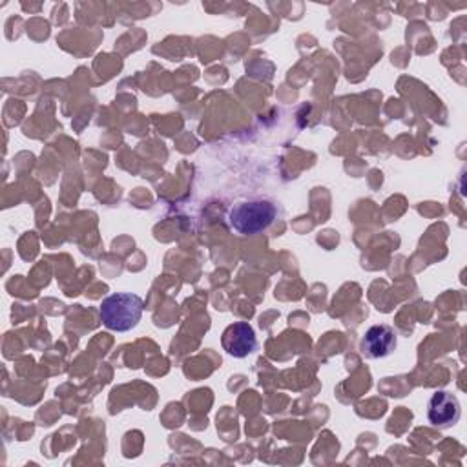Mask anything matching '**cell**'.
Returning a JSON list of instances; mask_svg holds the SVG:
<instances>
[{"mask_svg": "<svg viewBox=\"0 0 467 467\" xmlns=\"http://www.w3.org/2000/svg\"><path fill=\"white\" fill-rule=\"evenodd\" d=\"M143 311H145L143 298L132 293H116L105 298L99 309L105 327L116 332L132 331L141 322Z\"/></svg>", "mask_w": 467, "mask_h": 467, "instance_id": "cell-1", "label": "cell"}, {"mask_svg": "<svg viewBox=\"0 0 467 467\" xmlns=\"http://www.w3.org/2000/svg\"><path fill=\"white\" fill-rule=\"evenodd\" d=\"M277 219V207L266 200L243 201L230 209L229 223L243 236H256L265 232Z\"/></svg>", "mask_w": 467, "mask_h": 467, "instance_id": "cell-2", "label": "cell"}, {"mask_svg": "<svg viewBox=\"0 0 467 467\" xmlns=\"http://www.w3.org/2000/svg\"><path fill=\"white\" fill-rule=\"evenodd\" d=\"M221 343H223V349L234 358H247L257 349L256 332L252 325H248L247 322H238L229 325L223 332Z\"/></svg>", "mask_w": 467, "mask_h": 467, "instance_id": "cell-3", "label": "cell"}, {"mask_svg": "<svg viewBox=\"0 0 467 467\" xmlns=\"http://www.w3.org/2000/svg\"><path fill=\"white\" fill-rule=\"evenodd\" d=\"M460 415L462 407L458 398L447 391L434 393L427 404V418L434 427H453L458 424Z\"/></svg>", "mask_w": 467, "mask_h": 467, "instance_id": "cell-4", "label": "cell"}, {"mask_svg": "<svg viewBox=\"0 0 467 467\" xmlns=\"http://www.w3.org/2000/svg\"><path fill=\"white\" fill-rule=\"evenodd\" d=\"M397 349V332L388 325H372L363 340L361 350L369 358H386Z\"/></svg>", "mask_w": 467, "mask_h": 467, "instance_id": "cell-5", "label": "cell"}]
</instances>
